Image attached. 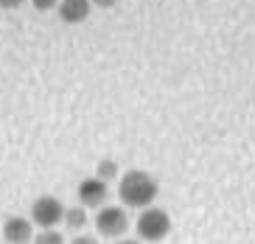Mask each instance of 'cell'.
I'll use <instances>...</instances> for the list:
<instances>
[{
    "instance_id": "6da1fadb",
    "label": "cell",
    "mask_w": 255,
    "mask_h": 244,
    "mask_svg": "<svg viewBox=\"0 0 255 244\" xmlns=\"http://www.w3.org/2000/svg\"><path fill=\"white\" fill-rule=\"evenodd\" d=\"M157 194H160V185H157V180L151 177L149 171L132 169V171H124L121 180H118V197H121V202H124L127 208H137V211H143V208L154 205Z\"/></svg>"
},
{
    "instance_id": "9a60e30c",
    "label": "cell",
    "mask_w": 255,
    "mask_h": 244,
    "mask_svg": "<svg viewBox=\"0 0 255 244\" xmlns=\"http://www.w3.org/2000/svg\"><path fill=\"white\" fill-rule=\"evenodd\" d=\"M115 244H140L137 239H121V242H115Z\"/></svg>"
},
{
    "instance_id": "7c38bea8",
    "label": "cell",
    "mask_w": 255,
    "mask_h": 244,
    "mask_svg": "<svg viewBox=\"0 0 255 244\" xmlns=\"http://www.w3.org/2000/svg\"><path fill=\"white\" fill-rule=\"evenodd\" d=\"M93 6H98V8H113V6H118V0H90Z\"/></svg>"
},
{
    "instance_id": "5b68a950",
    "label": "cell",
    "mask_w": 255,
    "mask_h": 244,
    "mask_svg": "<svg viewBox=\"0 0 255 244\" xmlns=\"http://www.w3.org/2000/svg\"><path fill=\"white\" fill-rule=\"evenodd\" d=\"M107 197H110V185L104 180L87 177L79 183V202H82V208H101Z\"/></svg>"
},
{
    "instance_id": "277c9868",
    "label": "cell",
    "mask_w": 255,
    "mask_h": 244,
    "mask_svg": "<svg viewBox=\"0 0 255 244\" xmlns=\"http://www.w3.org/2000/svg\"><path fill=\"white\" fill-rule=\"evenodd\" d=\"M62 216H65V205H62L56 197H51V194L39 197V200L31 205V222L42 230L56 228V225L62 222Z\"/></svg>"
},
{
    "instance_id": "4fadbf2b",
    "label": "cell",
    "mask_w": 255,
    "mask_h": 244,
    "mask_svg": "<svg viewBox=\"0 0 255 244\" xmlns=\"http://www.w3.org/2000/svg\"><path fill=\"white\" fill-rule=\"evenodd\" d=\"M25 0H0V8H20Z\"/></svg>"
},
{
    "instance_id": "7a4b0ae2",
    "label": "cell",
    "mask_w": 255,
    "mask_h": 244,
    "mask_svg": "<svg viewBox=\"0 0 255 244\" xmlns=\"http://www.w3.org/2000/svg\"><path fill=\"white\" fill-rule=\"evenodd\" d=\"M135 230H137V236H140V242H163L171 233V216L165 214L163 208L149 205L140 211Z\"/></svg>"
},
{
    "instance_id": "30bf717a",
    "label": "cell",
    "mask_w": 255,
    "mask_h": 244,
    "mask_svg": "<svg viewBox=\"0 0 255 244\" xmlns=\"http://www.w3.org/2000/svg\"><path fill=\"white\" fill-rule=\"evenodd\" d=\"M34 244H68V242H65V236H62L56 228H51V230L37 233V236H34Z\"/></svg>"
},
{
    "instance_id": "9c48e42d",
    "label": "cell",
    "mask_w": 255,
    "mask_h": 244,
    "mask_svg": "<svg viewBox=\"0 0 255 244\" xmlns=\"http://www.w3.org/2000/svg\"><path fill=\"white\" fill-rule=\"evenodd\" d=\"M96 177H98V180H104V183H110V180L121 177V174H118V163H115L113 157L101 160V163H98V169H96Z\"/></svg>"
},
{
    "instance_id": "5bb4252c",
    "label": "cell",
    "mask_w": 255,
    "mask_h": 244,
    "mask_svg": "<svg viewBox=\"0 0 255 244\" xmlns=\"http://www.w3.org/2000/svg\"><path fill=\"white\" fill-rule=\"evenodd\" d=\"M70 244H98V239H93V236H76Z\"/></svg>"
},
{
    "instance_id": "ba28073f",
    "label": "cell",
    "mask_w": 255,
    "mask_h": 244,
    "mask_svg": "<svg viewBox=\"0 0 255 244\" xmlns=\"http://www.w3.org/2000/svg\"><path fill=\"white\" fill-rule=\"evenodd\" d=\"M62 222L68 225L70 230H82L87 225V208H65V216H62Z\"/></svg>"
},
{
    "instance_id": "8fae6325",
    "label": "cell",
    "mask_w": 255,
    "mask_h": 244,
    "mask_svg": "<svg viewBox=\"0 0 255 244\" xmlns=\"http://www.w3.org/2000/svg\"><path fill=\"white\" fill-rule=\"evenodd\" d=\"M31 3H34L37 11H51V8L59 6V0H31Z\"/></svg>"
},
{
    "instance_id": "3957f363",
    "label": "cell",
    "mask_w": 255,
    "mask_h": 244,
    "mask_svg": "<svg viewBox=\"0 0 255 244\" xmlns=\"http://www.w3.org/2000/svg\"><path fill=\"white\" fill-rule=\"evenodd\" d=\"M96 230L107 239H121L129 230V216L121 205H101L96 214Z\"/></svg>"
},
{
    "instance_id": "52a82bcc",
    "label": "cell",
    "mask_w": 255,
    "mask_h": 244,
    "mask_svg": "<svg viewBox=\"0 0 255 244\" xmlns=\"http://www.w3.org/2000/svg\"><path fill=\"white\" fill-rule=\"evenodd\" d=\"M59 17L62 22H68V25H76V22H84L90 17L93 11V3L90 0H59Z\"/></svg>"
},
{
    "instance_id": "8992f818",
    "label": "cell",
    "mask_w": 255,
    "mask_h": 244,
    "mask_svg": "<svg viewBox=\"0 0 255 244\" xmlns=\"http://www.w3.org/2000/svg\"><path fill=\"white\" fill-rule=\"evenodd\" d=\"M31 236H34V225H31V219H25V216H11V219H6V225H3V239H6L8 244H28Z\"/></svg>"
}]
</instances>
